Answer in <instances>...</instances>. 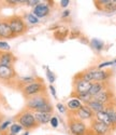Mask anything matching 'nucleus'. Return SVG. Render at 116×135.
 <instances>
[{"mask_svg": "<svg viewBox=\"0 0 116 135\" xmlns=\"http://www.w3.org/2000/svg\"><path fill=\"white\" fill-rule=\"evenodd\" d=\"M26 109H28L32 112H38V111L53 112L54 107H53L50 98L48 97L46 92H45V93H41V94H38V95H34V96L27 98Z\"/></svg>", "mask_w": 116, "mask_h": 135, "instance_id": "1", "label": "nucleus"}, {"mask_svg": "<svg viewBox=\"0 0 116 135\" xmlns=\"http://www.w3.org/2000/svg\"><path fill=\"white\" fill-rule=\"evenodd\" d=\"M80 78L89 81V82H107L112 77V71L110 70H102V69H91L85 73H81L76 75Z\"/></svg>", "mask_w": 116, "mask_h": 135, "instance_id": "2", "label": "nucleus"}, {"mask_svg": "<svg viewBox=\"0 0 116 135\" xmlns=\"http://www.w3.org/2000/svg\"><path fill=\"white\" fill-rule=\"evenodd\" d=\"M16 121L23 129H25L27 131L33 130V129H36L39 126L38 122L36 121V118H34L33 112L28 110V109L23 110L20 114H18V116L16 117Z\"/></svg>", "mask_w": 116, "mask_h": 135, "instance_id": "3", "label": "nucleus"}, {"mask_svg": "<svg viewBox=\"0 0 116 135\" xmlns=\"http://www.w3.org/2000/svg\"><path fill=\"white\" fill-rule=\"evenodd\" d=\"M7 21H8V23L11 27V30H12V32L14 33L15 37L25 33L28 29L26 22L19 15H13V16L7 18Z\"/></svg>", "mask_w": 116, "mask_h": 135, "instance_id": "4", "label": "nucleus"}, {"mask_svg": "<svg viewBox=\"0 0 116 135\" xmlns=\"http://www.w3.org/2000/svg\"><path fill=\"white\" fill-rule=\"evenodd\" d=\"M22 92H23V95H24L26 98H29V97L34 96V95L45 93L46 88H45V84L43 83V81H34L30 84L23 86Z\"/></svg>", "mask_w": 116, "mask_h": 135, "instance_id": "5", "label": "nucleus"}, {"mask_svg": "<svg viewBox=\"0 0 116 135\" xmlns=\"http://www.w3.org/2000/svg\"><path fill=\"white\" fill-rule=\"evenodd\" d=\"M68 127L73 135H86L87 133L86 123L73 116L68 117Z\"/></svg>", "mask_w": 116, "mask_h": 135, "instance_id": "6", "label": "nucleus"}, {"mask_svg": "<svg viewBox=\"0 0 116 135\" xmlns=\"http://www.w3.org/2000/svg\"><path fill=\"white\" fill-rule=\"evenodd\" d=\"M111 128L108 127L107 124L98 121L97 119H91L90 122V129L88 130L89 132H91V134L89 135H108L111 132Z\"/></svg>", "mask_w": 116, "mask_h": 135, "instance_id": "7", "label": "nucleus"}, {"mask_svg": "<svg viewBox=\"0 0 116 135\" xmlns=\"http://www.w3.org/2000/svg\"><path fill=\"white\" fill-rule=\"evenodd\" d=\"M92 99H96L98 102L108 106L110 104H113V102L115 100V94L111 89L107 88V89H104L103 91H101L100 93H98L97 95L92 96Z\"/></svg>", "mask_w": 116, "mask_h": 135, "instance_id": "8", "label": "nucleus"}, {"mask_svg": "<svg viewBox=\"0 0 116 135\" xmlns=\"http://www.w3.org/2000/svg\"><path fill=\"white\" fill-rule=\"evenodd\" d=\"M91 82L75 76L74 78V92L73 94H86L89 92Z\"/></svg>", "mask_w": 116, "mask_h": 135, "instance_id": "9", "label": "nucleus"}, {"mask_svg": "<svg viewBox=\"0 0 116 135\" xmlns=\"http://www.w3.org/2000/svg\"><path fill=\"white\" fill-rule=\"evenodd\" d=\"M15 78H16V73L13 67L0 65V81L10 82L13 81Z\"/></svg>", "mask_w": 116, "mask_h": 135, "instance_id": "10", "label": "nucleus"}, {"mask_svg": "<svg viewBox=\"0 0 116 135\" xmlns=\"http://www.w3.org/2000/svg\"><path fill=\"white\" fill-rule=\"evenodd\" d=\"M73 117L82 120V121H85V120H91L95 118V114L92 112L86 105H82V107L78 108L76 111H74V115H72Z\"/></svg>", "mask_w": 116, "mask_h": 135, "instance_id": "11", "label": "nucleus"}, {"mask_svg": "<svg viewBox=\"0 0 116 135\" xmlns=\"http://www.w3.org/2000/svg\"><path fill=\"white\" fill-rule=\"evenodd\" d=\"M15 38L14 33L11 30V27L7 20L0 21V39H11Z\"/></svg>", "mask_w": 116, "mask_h": 135, "instance_id": "12", "label": "nucleus"}, {"mask_svg": "<svg viewBox=\"0 0 116 135\" xmlns=\"http://www.w3.org/2000/svg\"><path fill=\"white\" fill-rule=\"evenodd\" d=\"M95 4L99 10L106 12H113L116 10V0H100L95 1Z\"/></svg>", "mask_w": 116, "mask_h": 135, "instance_id": "13", "label": "nucleus"}, {"mask_svg": "<svg viewBox=\"0 0 116 135\" xmlns=\"http://www.w3.org/2000/svg\"><path fill=\"white\" fill-rule=\"evenodd\" d=\"M15 57L13 53L9 51H2L0 52V65L1 66H10L13 67V63L15 62Z\"/></svg>", "mask_w": 116, "mask_h": 135, "instance_id": "14", "label": "nucleus"}, {"mask_svg": "<svg viewBox=\"0 0 116 135\" xmlns=\"http://www.w3.org/2000/svg\"><path fill=\"white\" fill-rule=\"evenodd\" d=\"M33 115H34V118H36V121L38 122V124H48L53 117V112L38 111V112H33Z\"/></svg>", "mask_w": 116, "mask_h": 135, "instance_id": "15", "label": "nucleus"}, {"mask_svg": "<svg viewBox=\"0 0 116 135\" xmlns=\"http://www.w3.org/2000/svg\"><path fill=\"white\" fill-rule=\"evenodd\" d=\"M33 15H36L38 18L40 17H45L46 15L50 14V7L45 3H40L38 4L37 7L33 8V12H32Z\"/></svg>", "mask_w": 116, "mask_h": 135, "instance_id": "16", "label": "nucleus"}, {"mask_svg": "<svg viewBox=\"0 0 116 135\" xmlns=\"http://www.w3.org/2000/svg\"><path fill=\"white\" fill-rule=\"evenodd\" d=\"M95 119H97L98 121L104 123V124H107V126L110 127L111 129H113V123H112L111 118H110V116L108 115V112H107L106 110L96 112V114H95Z\"/></svg>", "mask_w": 116, "mask_h": 135, "instance_id": "17", "label": "nucleus"}, {"mask_svg": "<svg viewBox=\"0 0 116 135\" xmlns=\"http://www.w3.org/2000/svg\"><path fill=\"white\" fill-rule=\"evenodd\" d=\"M86 106L94 112V114H96V112H99V111H103V110H106V107L107 105H104L100 102H98V100L96 99H91L89 103L86 104Z\"/></svg>", "mask_w": 116, "mask_h": 135, "instance_id": "18", "label": "nucleus"}, {"mask_svg": "<svg viewBox=\"0 0 116 135\" xmlns=\"http://www.w3.org/2000/svg\"><path fill=\"white\" fill-rule=\"evenodd\" d=\"M107 88L108 86H107V83L106 82H92L88 93L91 96H95V95H97L98 93H100L101 91H103V90L107 89Z\"/></svg>", "mask_w": 116, "mask_h": 135, "instance_id": "19", "label": "nucleus"}, {"mask_svg": "<svg viewBox=\"0 0 116 135\" xmlns=\"http://www.w3.org/2000/svg\"><path fill=\"white\" fill-rule=\"evenodd\" d=\"M67 109H69V111L70 112H74V111H76L78 108H81L82 107V103L80 102V100H77V99H70L69 102L67 103Z\"/></svg>", "mask_w": 116, "mask_h": 135, "instance_id": "20", "label": "nucleus"}, {"mask_svg": "<svg viewBox=\"0 0 116 135\" xmlns=\"http://www.w3.org/2000/svg\"><path fill=\"white\" fill-rule=\"evenodd\" d=\"M77 100H80V102H83V104H87L89 103L90 100L92 99V96L89 94V93H86V94H73Z\"/></svg>", "mask_w": 116, "mask_h": 135, "instance_id": "21", "label": "nucleus"}, {"mask_svg": "<svg viewBox=\"0 0 116 135\" xmlns=\"http://www.w3.org/2000/svg\"><path fill=\"white\" fill-rule=\"evenodd\" d=\"M90 43H91V48H94L97 51H100L103 49V42L98 39H92Z\"/></svg>", "mask_w": 116, "mask_h": 135, "instance_id": "22", "label": "nucleus"}, {"mask_svg": "<svg viewBox=\"0 0 116 135\" xmlns=\"http://www.w3.org/2000/svg\"><path fill=\"white\" fill-rule=\"evenodd\" d=\"M22 130H23V128L18 124V123H13V124H11V127H10V134L16 135V134H18Z\"/></svg>", "mask_w": 116, "mask_h": 135, "instance_id": "23", "label": "nucleus"}, {"mask_svg": "<svg viewBox=\"0 0 116 135\" xmlns=\"http://www.w3.org/2000/svg\"><path fill=\"white\" fill-rule=\"evenodd\" d=\"M26 21L28 22L29 24H38L39 23V18L36 16V15H33L32 13H29L26 15Z\"/></svg>", "mask_w": 116, "mask_h": 135, "instance_id": "24", "label": "nucleus"}, {"mask_svg": "<svg viewBox=\"0 0 116 135\" xmlns=\"http://www.w3.org/2000/svg\"><path fill=\"white\" fill-rule=\"evenodd\" d=\"M34 81H36V80H34L33 77H24V78H22V79L19 80V82L24 84V86L27 85V84H30V83H32Z\"/></svg>", "mask_w": 116, "mask_h": 135, "instance_id": "25", "label": "nucleus"}, {"mask_svg": "<svg viewBox=\"0 0 116 135\" xmlns=\"http://www.w3.org/2000/svg\"><path fill=\"white\" fill-rule=\"evenodd\" d=\"M46 76H48V79H49V81L51 83H53L55 81V79H56V76L54 75V73L52 70H50V68L46 69Z\"/></svg>", "mask_w": 116, "mask_h": 135, "instance_id": "26", "label": "nucleus"}, {"mask_svg": "<svg viewBox=\"0 0 116 135\" xmlns=\"http://www.w3.org/2000/svg\"><path fill=\"white\" fill-rule=\"evenodd\" d=\"M0 50L1 51H9L10 50V46L4 41H0Z\"/></svg>", "mask_w": 116, "mask_h": 135, "instance_id": "27", "label": "nucleus"}, {"mask_svg": "<svg viewBox=\"0 0 116 135\" xmlns=\"http://www.w3.org/2000/svg\"><path fill=\"white\" fill-rule=\"evenodd\" d=\"M40 0H26V4L31 7H37L38 4H40Z\"/></svg>", "mask_w": 116, "mask_h": 135, "instance_id": "28", "label": "nucleus"}, {"mask_svg": "<svg viewBox=\"0 0 116 135\" xmlns=\"http://www.w3.org/2000/svg\"><path fill=\"white\" fill-rule=\"evenodd\" d=\"M50 123H51V126H52L53 128H57V127H58V124H59V121H58L57 117L53 116V117H52V119H51V121H50Z\"/></svg>", "mask_w": 116, "mask_h": 135, "instance_id": "29", "label": "nucleus"}, {"mask_svg": "<svg viewBox=\"0 0 116 135\" xmlns=\"http://www.w3.org/2000/svg\"><path fill=\"white\" fill-rule=\"evenodd\" d=\"M10 124H11V121H10V120H7V121L2 122V123H1V126H0V130H1V131H4Z\"/></svg>", "mask_w": 116, "mask_h": 135, "instance_id": "30", "label": "nucleus"}, {"mask_svg": "<svg viewBox=\"0 0 116 135\" xmlns=\"http://www.w3.org/2000/svg\"><path fill=\"white\" fill-rule=\"evenodd\" d=\"M57 109L59 110L61 114H66V111H67V107L65 106V105H62V104H57Z\"/></svg>", "mask_w": 116, "mask_h": 135, "instance_id": "31", "label": "nucleus"}, {"mask_svg": "<svg viewBox=\"0 0 116 135\" xmlns=\"http://www.w3.org/2000/svg\"><path fill=\"white\" fill-rule=\"evenodd\" d=\"M113 64H114V62H106V63L100 64L98 68H99V69H101V68H103V67H106V66H111V65H113Z\"/></svg>", "mask_w": 116, "mask_h": 135, "instance_id": "32", "label": "nucleus"}, {"mask_svg": "<svg viewBox=\"0 0 116 135\" xmlns=\"http://www.w3.org/2000/svg\"><path fill=\"white\" fill-rule=\"evenodd\" d=\"M50 91H51V93L53 94V96H54L55 98H57V95H56V91H55V88H54L53 85H50Z\"/></svg>", "mask_w": 116, "mask_h": 135, "instance_id": "33", "label": "nucleus"}, {"mask_svg": "<svg viewBox=\"0 0 116 135\" xmlns=\"http://www.w3.org/2000/svg\"><path fill=\"white\" fill-rule=\"evenodd\" d=\"M61 3H60V6L62 7V8H66L68 4H69V2H70V1H69V0H62V1H60Z\"/></svg>", "mask_w": 116, "mask_h": 135, "instance_id": "34", "label": "nucleus"}, {"mask_svg": "<svg viewBox=\"0 0 116 135\" xmlns=\"http://www.w3.org/2000/svg\"><path fill=\"white\" fill-rule=\"evenodd\" d=\"M69 14H70V12H69V10H66L65 12H64V14H62V17H65V16H68Z\"/></svg>", "mask_w": 116, "mask_h": 135, "instance_id": "35", "label": "nucleus"}, {"mask_svg": "<svg viewBox=\"0 0 116 135\" xmlns=\"http://www.w3.org/2000/svg\"><path fill=\"white\" fill-rule=\"evenodd\" d=\"M114 63H115V64H116V60H115V61H114Z\"/></svg>", "mask_w": 116, "mask_h": 135, "instance_id": "36", "label": "nucleus"}]
</instances>
